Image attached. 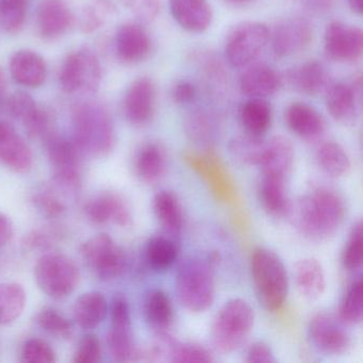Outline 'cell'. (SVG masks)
<instances>
[{
  "label": "cell",
  "mask_w": 363,
  "mask_h": 363,
  "mask_svg": "<svg viewBox=\"0 0 363 363\" xmlns=\"http://www.w3.org/2000/svg\"><path fill=\"white\" fill-rule=\"evenodd\" d=\"M6 89H7V82H6V76L3 69L0 67V108L5 104Z\"/></svg>",
  "instance_id": "55"
},
{
  "label": "cell",
  "mask_w": 363,
  "mask_h": 363,
  "mask_svg": "<svg viewBox=\"0 0 363 363\" xmlns=\"http://www.w3.org/2000/svg\"><path fill=\"white\" fill-rule=\"evenodd\" d=\"M294 281L299 294L309 301L320 298L326 288L324 269L313 258L301 259L294 265Z\"/></svg>",
  "instance_id": "30"
},
{
  "label": "cell",
  "mask_w": 363,
  "mask_h": 363,
  "mask_svg": "<svg viewBox=\"0 0 363 363\" xmlns=\"http://www.w3.org/2000/svg\"><path fill=\"white\" fill-rule=\"evenodd\" d=\"M288 79L297 92L308 96H315L326 86L328 74L322 63L311 60L289 72Z\"/></svg>",
  "instance_id": "31"
},
{
  "label": "cell",
  "mask_w": 363,
  "mask_h": 363,
  "mask_svg": "<svg viewBox=\"0 0 363 363\" xmlns=\"http://www.w3.org/2000/svg\"><path fill=\"white\" fill-rule=\"evenodd\" d=\"M116 12V6L109 0H96L82 10L78 18V27L84 35H92L103 28Z\"/></svg>",
  "instance_id": "38"
},
{
  "label": "cell",
  "mask_w": 363,
  "mask_h": 363,
  "mask_svg": "<svg viewBox=\"0 0 363 363\" xmlns=\"http://www.w3.org/2000/svg\"><path fill=\"white\" fill-rule=\"evenodd\" d=\"M143 315L148 326L156 333H167L174 320L171 298L164 291L154 289L144 297Z\"/></svg>",
  "instance_id": "29"
},
{
  "label": "cell",
  "mask_w": 363,
  "mask_h": 363,
  "mask_svg": "<svg viewBox=\"0 0 363 363\" xmlns=\"http://www.w3.org/2000/svg\"><path fill=\"white\" fill-rule=\"evenodd\" d=\"M345 325L333 314H315L308 326V337L318 352L328 356H340L352 345V337Z\"/></svg>",
  "instance_id": "12"
},
{
  "label": "cell",
  "mask_w": 363,
  "mask_h": 363,
  "mask_svg": "<svg viewBox=\"0 0 363 363\" xmlns=\"http://www.w3.org/2000/svg\"><path fill=\"white\" fill-rule=\"evenodd\" d=\"M26 291L18 282L0 284V326L9 325L22 315L26 307Z\"/></svg>",
  "instance_id": "37"
},
{
  "label": "cell",
  "mask_w": 363,
  "mask_h": 363,
  "mask_svg": "<svg viewBox=\"0 0 363 363\" xmlns=\"http://www.w3.org/2000/svg\"><path fill=\"white\" fill-rule=\"evenodd\" d=\"M197 89L189 80H178L171 89L172 101L177 105H189L196 99Z\"/></svg>",
  "instance_id": "51"
},
{
  "label": "cell",
  "mask_w": 363,
  "mask_h": 363,
  "mask_svg": "<svg viewBox=\"0 0 363 363\" xmlns=\"http://www.w3.org/2000/svg\"><path fill=\"white\" fill-rule=\"evenodd\" d=\"M65 237V230L60 225L40 227L29 231L23 239V247L28 252L48 250L58 245Z\"/></svg>",
  "instance_id": "43"
},
{
  "label": "cell",
  "mask_w": 363,
  "mask_h": 363,
  "mask_svg": "<svg viewBox=\"0 0 363 363\" xmlns=\"http://www.w3.org/2000/svg\"><path fill=\"white\" fill-rule=\"evenodd\" d=\"M0 164L14 173H28L33 154L24 138L7 122H0Z\"/></svg>",
  "instance_id": "18"
},
{
  "label": "cell",
  "mask_w": 363,
  "mask_h": 363,
  "mask_svg": "<svg viewBox=\"0 0 363 363\" xmlns=\"http://www.w3.org/2000/svg\"><path fill=\"white\" fill-rule=\"evenodd\" d=\"M269 39L276 56L288 58L309 48L313 39V27L301 16L286 18L275 27Z\"/></svg>",
  "instance_id": "15"
},
{
  "label": "cell",
  "mask_w": 363,
  "mask_h": 363,
  "mask_svg": "<svg viewBox=\"0 0 363 363\" xmlns=\"http://www.w3.org/2000/svg\"><path fill=\"white\" fill-rule=\"evenodd\" d=\"M13 237V225L9 216L0 212V250H4Z\"/></svg>",
  "instance_id": "54"
},
{
  "label": "cell",
  "mask_w": 363,
  "mask_h": 363,
  "mask_svg": "<svg viewBox=\"0 0 363 363\" xmlns=\"http://www.w3.org/2000/svg\"><path fill=\"white\" fill-rule=\"evenodd\" d=\"M55 182L60 188L76 192L82 182V154L73 139L55 133L45 141Z\"/></svg>",
  "instance_id": "9"
},
{
  "label": "cell",
  "mask_w": 363,
  "mask_h": 363,
  "mask_svg": "<svg viewBox=\"0 0 363 363\" xmlns=\"http://www.w3.org/2000/svg\"><path fill=\"white\" fill-rule=\"evenodd\" d=\"M8 113L24 126L37 113L41 106L28 93L18 91L5 101Z\"/></svg>",
  "instance_id": "46"
},
{
  "label": "cell",
  "mask_w": 363,
  "mask_h": 363,
  "mask_svg": "<svg viewBox=\"0 0 363 363\" xmlns=\"http://www.w3.org/2000/svg\"><path fill=\"white\" fill-rule=\"evenodd\" d=\"M363 315V281L354 279L346 289L339 308V318L346 325L360 324Z\"/></svg>",
  "instance_id": "40"
},
{
  "label": "cell",
  "mask_w": 363,
  "mask_h": 363,
  "mask_svg": "<svg viewBox=\"0 0 363 363\" xmlns=\"http://www.w3.org/2000/svg\"><path fill=\"white\" fill-rule=\"evenodd\" d=\"M227 4L231 6H235V7H242V6L248 5V4L252 3L254 0H225Z\"/></svg>",
  "instance_id": "57"
},
{
  "label": "cell",
  "mask_w": 363,
  "mask_h": 363,
  "mask_svg": "<svg viewBox=\"0 0 363 363\" xmlns=\"http://www.w3.org/2000/svg\"><path fill=\"white\" fill-rule=\"evenodd\" d=\"M303 7L314 16H324L333 10L335 0H301Z\"/></svg>",
  "instance_id": "53"
},
{
  "label": "cell",
  "mask_w": 363,
  "mask_h": 363,
  "mask_svg": "<svg viewBox=\"0 0 363 363\" xmlns=\"http://www.w3.org/2000/svg\"><path fill=\"white\" fill-rule=\"evenodd\" d=\"M156 84L150 78L140 77L127 89L123 112L129 124L143 127L152 122L156 113Z\"/></svg>",
  "instance_id": "14"
},
{
  "label": "cell",
  "mask_w": 363,
  "mask_h": 363,
  "mask_svg": "<svg viewBox=\"0 0 363 363\" xmlns=\"http://www.w3.org/2000/svg\"><path fill=\"white\" fill-rule=\"evenodd\" d=\"M245 360L250 363H275L277 359L267 343L259 341L250 346Z\"/></svg>",
  "instance_id": "52"
},
{
  "label": "cell",
  "mask_w": 363,
  "mask_h": 363,
  "mask_svg": "<svg viewBox=\"0 0 363 363\" xmlns=\"http://www.w3.org/2000/svg\"><path fill=\"white\" fill-rule=\"evenodd\" d=\"M361 99L350 84L337 82L327 88L325 106L335 122L352 126L358 120Z\"/></svg>",
  "instance_id": "23"
},
{
  "label": "cell",
  "mask_w": 363,
  "mask_h": 363,
  "mask_svg": "<svg viewBox=\"0 0 363 363\" xmlns=\"http://www.w3.org/2000/svg\"><path fill=\"white\" fill-rule=\"evenodd\" d=\"M169 361L173 363H203L213 362L214 358L207 348L199 344L175 341L169 352Z\"/></svg>",
  "instance_id": "47"
},
{
  "label": "cell",
  "mask_w": 363,
  "mask_h": 363,
  "mask_svg": "<svg viewBox=\"0 0 363 363\" xmlns=\"http://www.w3.org/2000/svg\"><path fill=\"white\" fill-rule=\"evenodd\" d=\"M348 7L357 16H361L363 12L362 0H347Z\"/></svg>",
  "instance_id": "56"
},
{
  "label": "cell",
  "mask_w": 363,
  "mask_h": 363,
  "mask_svg": "<svg viewBox=\"0 0 363 363\" xmlns=\"http://www.w3.org/2000/svg\"><path fill=\"white\" fill-rule=\"evenodd\" d=\"M260 176L258 199L263 210L273 218L286 216L291 203L286 192V179L265 174Z\"/></svg>",
  "instance_id": "27"
},
{
  "label": "cell",
  "mask_w": 363,
  "mask_h": 363,
  "mask_svg": "<svg viewBox=\"0 0 363 363\" xmlns=\"http://www.w3.org/2000/svg\"><path fill=\"white\" fill-rule=\"evenodd\" d=\"M12 79L29 89H38L45 84L48 65L41 55L30 50H21L12 55L9 61Z\"/></svg>",
  "instance_id": "20"
},
{
  "label": "cell",
  "mask_w": 363,
  "mask_h": 363,
  "mask_svg": "<svg viewBox=\"0 0 363 363\" xmlns=\"http://www.w3.org/2000/svg\"><path fill=\"white\" fill-rule=\"evenodd\" d=\"M269 27L256 21L242 22L233 27L225 42L227 61L235 69H245L262 54L269 43Z\"/></svg>",
  "instance_id": "8"
},
{
  "label": "cell",
  "mask_w": 363,
  "mask_h": 363,
  "mask_svg": "<svg viewBox=\"0 0 363 363\" xmlns=\"http://www.w3.org/2000/svg\"><path fill=\"white\" fill-rule=\"evenodd\" d=\"M315 160L320 169L333 178H341L350 173L352 163L350 156L341 144L324 142L318 146Z\"/></svg>",
  "instance_id": "34"
},
{
  "label": "cell",
  "mask_w": 363,
  "mask_h": 363,
  "mask_svg": "<svg viewBox=\"0 0 363 363\" xmlns=\"http://www.w3.org/2000/svg\"><path fill=\"white\" fill-rule=\"evenodd\" d=\"M35 320L40 328L58 339L69 340L73 337V323L55 308L45 307L40 310Z\"/></svg>",
  "instance_id": "42"
},
{
  "label": "cell",
  "mask_w": 363,
  "mask_h": 363,
  "mask_svg": "<svg viewBox=\"0 0 363 363\" xmlns=\"http://www.w3.org/2000/svg\"><path fill=\"white\" fill-rule=\"evenodd\" d=\"M346 210L345 199L341 193L320 184L291 201L286 216L306 239L320 242L337 233L345 220Z\"/></svg>",
  "instance_id": "1"
},
{
  "label": "cell",
  "mask_w": 363,
  "mask_h": 363,
  "mask_svg": "<svg viewBox=\"0 0 363 363\" xmlns=\"http://www.w3.org/2000/svg\"><path fill=\"white\" fill-rule=\"evenodd\" d=\"M363 233L362 222L357 220L352 225L347 241L342 250L341 262L344 269L350 272L357 271L362 265Z\"/></svg>",
  "instance_id": "44"
},
{
  "label": "cell",
  "mask_w": 363,
  "mask_h": 363,
  "mask_svg": "<svg viewBox=\"0 0 363 363\" xmlns=\"http://www.w3.org/2000/svg\"><path fill=\"white\" fill-rule=\"evenodd\" d=\"M31 203L40 213L50 220L61 218L67 211L65 201L50 188L35 191L31 197Z\"/></svg>",
  "instance_id": "45"
},
{
  "label": "cell",
  "mask_w": 363,
  "mask_h": 363,
  "mask_svg": "<svg viewBox=\"0 0 363 363\" xmlns=\"http://www.w3.org/2000/svg\"><path fill=\"white\" fill-rule=\"evenodd\" d=\"M177 244L165 235H155L145 246V259L152 271L162 273L173 267L177 260Z\"/></svg>",
  "instance_id": "36"
},
{
  "label": "cell",
  "mask_w": 363,
  "mask_h": 363,
  "mask_svg": "<svg viewBox=\"0 0 363 363\" xmlns=\"http://www.w3.org/2000/svg\"><path fill=\"white\" fill-rule=\"evenodd\" d=\"M20 360L24 363H54L57 354L48 342L33 337L23 344Z\"/></svg>",
  "instance_id": "48"
},
{
  "label": "cell",
  "mask_w": 363,
  "mask_h": 363,
  "mask_svg": "<svg viewBox=\"0 0 363 363\" xmlns=\"http://www.w3.org/2000/svg\"><path fill=\"white\" fill-rule=\"evenodd\" d=\"M186 133L196 143H210L213 141L218 130L216 118L205 109H195L186 116L184 121Z\"/></svg>",
  "instance_id": "39"
},
{
  "label": "cell",
  "mask_w": 363,
  "mask_h": 363,
  "mask_svg": "<svg viewBox=\"0 0 363 363\" xmlns=\"http://www.w3.org/2000/svg\"><path fill=\"white\" fill-rule=\"evenodd\" d=\"M240 122L245 133L263 137L273 121V110L265 99H247L239 111Z\"/></svg>",
  "instance_id": "32"
},
{
  "label": "cell",
  "mask_w": 363,
  "mask_h": 363,
  "mask_svg": "<svg viewBox=\"0 0 363 363\" xmlns=\"http://www.w3.org/2000/svg\"><path fill=\"white\" fill-rule=\"evenodd\" d=\"M252 281L259 301L269 311H277L286 303L289 278L284 261L273 250L258 247L250 259Z\"/></svg>",
  "instance_id": "3"
},
{
  "label": "cell",
  "mask_w": 363,
  "mask_h": 363,
  "mask_svg": "<svg viewBox=\"0 0 363 363\" xmlns=\"http://www.w3.org/2000/svg\"><path fill=\"white\" fill-rule=\"evenodd\" d=\"M80 273L73 259L58 252H48L38 260L35 279L42 292L50 298H67L79 284Z\"/></svg>",
  "instance_id": "6"
},
{
  "label": "cell",
  "mask_w": 363,
  "mask_h": 363,
  "mask_svg": "<svg viewBox=\"0 0 363 363\" xmlns=\"http://www.w3.org/2000/svg\"><path fill=\"white\" fill-rule=\"evenodd\" d=\"M110 324L107 345L110 354L118 362L135 361L137 348L131 330L130 308L123 295H116L109 306Z\"/></svg>",
  "instance_id": "11"
},
{
  "label": "cell",
  "mask_w": 363,
  "mask_h": 363,
  "mask_svg": "<svg viewBox=\"0 0 363 363\" xmlns=\"http://www.w3.org/2000/svg\"><path fill=\"white\" fill-rule=\"evenodd\" d=\"M167 163L164 147L158 142H146L135 152L133 169L142 182L154 184L164 176Z\"/></svg>",
  "instance_id": "25"
},
{
  "label": "cell",
  "mask_w": 363,
  "mask_h": 363,
  "mask_svg": "<svg viewBox=\"0 0 363 363\" xmlns=\"http://www.w3.org/2000/svg\"><path fill=\"white\" fill-rule=\"evenodd\" d=\"M295 160L292 142L284 135H276L267 141L264 157L261 162V174L288 179Z\"/></svg>",
  "instance_id": "26"
},
{
  "label": "cell",
  "mask_w": 363,
  "mask_h": 363,
  "mask_svg": "<svg viewBox=\"0 0 363 363\" xmlns=\"http://www.w3.org/2000/svg\"><path fill=\"white\" fill-rule=\"evenodd\" d=\"M178 299L191 312L206 311L216 298V279L211 261L190 257L180 263L175 277Z\"/></svg>",
  "instance_id": "4"
},
{
  "label": "cell",
  "mask_w": 363,
  "mask_h": 363,
  "mask_svg": "<svg viewBox=\"0 0 363 363\" xmlns=\"http://www.w3.org/2000/svg\"><path fill=\"white\" fill-rule=\"evenodd\" d=\"M123 7L128 10L138 22L150 24L158 18L161 0H120Z\"/></svg>",
  "instance_id": "49"
},
{
  "label": "cell",
  "mask_w": 363,
  "mask_h": 363,
  "mask_svg": "<svg viewBox=\"0 0 363 363\" xmlns=\"http://www.w3.org/2000/svg\"><path fill=\"white\" fill-rule=\"evenodd\" d=\"M240 78V91L247 99H267L279 91L282 78L267 65H252Z\"/></svg>",
  "instance_id": "24"
},
{
  "label": "cell",
  "mask_w": 363,
  "mask_h": 363,
  "mask_svg": "<svg viewBox=\"0 0 363 363\" xmlns=\"http://www.w3.org/2000/svg\"><path fill=\"white\" fill-rule=\"evenodd\" d=\"M255 312L247 301L233 298L222 306L210 329L212 345L222 354L241 347L254 327Z\"/></svg>",
  "instance_id": "5"
},
{
  "label": "cell",
  "mask_w": 363,
  "mask_h": 363,
  "mask_svg": "<svg viewBox=\"0 0 363 363\" xmlns=\"http://www.w3.org/2000/svg\"><path fill=\"white\" fill-rule=\"evenodd\" d=\"M116 56L126 65H138L150 57L152 41L141 23H125L114 38Z\"/></svg>",
  "instance_id": "17"
},
{
  "label": "cell",
  "mask_w": 363,
  "mask_h": 363,
  "mask_svg": "<svg viewBox=\"0 0 363 363\" xmlns=\"http://www.w3.org/2000/svg\"><path fill=\"white\" fill-rule=\"evenodd\" d=\"M103 350L101 340L97 335L89 333L82 337L74 352L73 362L97 363L101 360Z\"/></svg>",
  "instance_id": "50"
},
{
  "label": "cell",
  "mask_w": 363,
  "mask_h": 363,
  "mask_svg": "<svg viewBox=\"0 0 363 363\" xmlns=\"http://www.w3.org/2000/svg\"><path fill=\"white\" fill-rule=\"evenodd\" d=\"M152 209L161 226L172 235H178L184 227V211L177 195L160 191L155 195Z\"/></svg>",
  "instance_id": "33"
},
{
  "label": "cell",
  "mask_w": 363,
  "mask_h": 363,
  "mask_svg": "<svg viewBox=\"0 0 363 363\" xmlns=\"http://www.w3.org/2000/svg\"><path fill=\"white\" fill-rule=\"evenodd\" d=\"M84 216L95 225L113 223L120 227H129L133 224L130 206L120 193L106 191L86 201L84 208Z\"/></svg>",
  "instance_id": "16"
},
{
  "label": "cell",
  "mask_w": 363,
  "mask_h": 363,
  "mask_svg": "<svg viewBox=\"0 0 363 363\" xmlns=\"http://www.w3.org/2000/svg\"><path fill=\"white\" fill-rule=\"evenodd\" d=\"M35 21L40 37L46 41H55L71 29L74 16L65 0H42Z\"/></svg>",
  "instance_id": "19"
},
{
  "label": "cell",
  "mask_w": 363,
  "mask_h": 363,
  "mask_svg": "<svg viewBox=\"0 0 363 363\" xmlns=\"http://www.w3.org/2000/svg\"><path fill=\"white\" fill-rule=\"evenodd\" d=\"M327 58L337 63H354L362 56L363 33L359 27L333 21L324 33Z\"/></svg>",
  "instance_id": "13"
},
{
  "label": "cell",
  "mask_w": 363,
  "mask_h": 363,
  "mask_svg": "<svg viewBox=\"0 0 363 363\" xmlns=\"http://www.w3.org/2000/svg\"><path fill=\"white\" fill-rule=\"evenodd\" d=\"M73 140L82 154L103 158L113 150L116 129L109 110L97 101H82L73 108Z\"/></svg>",
  "instance_id": "2"
},
{
  "label": "cell",
  "mask_w": 363,
  "mask_h": 363,
  "mask_svg": "<svg viewBox=\"0 0 363 363\" xmlns=\"http://www.w3.org/2000/svg\"><path fill=\"white\" fill-rule=\"evenodd\" d=\"M169 10L174 21L191 33H205L213 20L208 0H169Z\"/></svg>",
  "instance_id": "21"
},
{
  "label": "cell",
  "mask_w": 363,
  "mask_h": 363,
  "mask_svg": "<svg viewBox=\"0 0 363 363\" xmlns=\"http://www.w3.org/2000/svg\"><path fill=\"white\" fill-rule=\"evenodd\" d=\"M86 267L104 281L118 279L127 267L124 250L107 233L94 235L79 248Z\"/></svg>",
  "instance_id": "10"
},
{
  "label": "cell",
  "mask_w": 363,
  "mask_h": 363,
  "mask_svg": "<svg viewBox=\"0 0 363 363\" xmlns=\"http://www.w3.org/2000/svg\"><path fill=\"white\" fill-rule=\"evenodd\" d=\"M73 313L74 320L80 328L92 330L107 318L109 303L103 293L91 291L76 299Z\"/></svg>",
  "instance_id": "28"
},
{
  "label": "cell",
  "mask_w": 363,
  "mask_h": 363,
  "mask_svg": "<svg viewBox=\"0 0 363 363\" xmlns=\"http://www.w3.org/2000/svg\"><path fill=\"white\" fill-rule=\"evenodd\" d=\"M286 126L297 137L307 141L320 139L326 130V122L322 114L305 103H292L284 111Z\"/></svg>",
  "instance_id": "22"
},
{
  "label": "cell",
  "mask_w": 363,
  "mask_h": 363,
  "mask_svg": "<svg viewBox=\"0 0 363 363\" xmlns=\"http://www.w3.org/2000/svg\"><path fill=\"white\" fill-rule=\"evenodd\" d=\"M29 0H0V26L9 35L24 29L28 14Z\"/></svg>",
  "instance_id": "41"
},
{
  "label": "cell",
  "mask_w": 363,
  "mask_h": 363,
  "mask_svg": "<svg viewBox=\"0 0 363 363\" xmlns=\"http://www.w3.org/2000/svg\"><path fill=\"white\" fill-rule=\"evenodd\" d=\"M103 79L101 61L90 48H84L69 52L63 60L59 73V84L67 94H93Z\"/></svg>",
  "instance_id": "7"
},
{
  "label": "cell",
  "mask_w": 363,
  "mask_h": 363,
  "mask_svg": "<svg viewBox=\"0 0 363 363\" xmlns=\"http://www.w3.org/2000/svg\"><path fill=\"white\" fill-rule=\"evenodd\" d=\"M267 148V140L258 135H248L233 138L228 145L229 154L238 163L248 167H260Z\"/></svg>",
  "instance_id": "35"
}]
</instances>
